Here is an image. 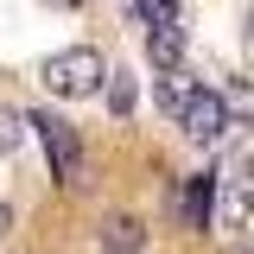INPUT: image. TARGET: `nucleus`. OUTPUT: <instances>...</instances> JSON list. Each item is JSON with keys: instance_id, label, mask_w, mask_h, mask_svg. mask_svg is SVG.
Masks as SVG:
<instances>
[{"instance_id": "nucleus-1", "label": "nucleus", "mask_w": 254, "mask_h": 254, "mask_svg": "<svg viewBox=\"0 0 254 254\" xmlns=\"http://www.w3.org/2000/svg\"><path fill=\"white\" fill-rule=\"evenodd\" d=\"M102 51H89V45H70V51H51L45 58V70H38V83L51 95H64V102H83V95L102 89Z\"/></svg>"}, {"instance_id": "nucleus-10", "label": "nucleus", "mask_w": 254, "mask_h": 254, "mask_svg": "<svg viewBox=\"0 0 254 254\" xmlns=\"http://www.w3.org/2000/svg\"><path fill=\"white\" fill-rule=\"evenodd\" d=\"M133 6H140V19H146V26H172V19H185V13H178V0H133Z\"/></svg>"}, {"instance_id": "nucleus-14", "label": "nucleus", "mask_w": 254, "mask_h": 254, "mask_svg": "<svg viewBox=\"0 0 254 254\" xmlns=\"http://www.w3.org/2000/svg\"><path fill=\"white\" fill-rule=\"evenodd\" d=\"M229 254H248V248H229Z\"/></svg>"}, {"instance_id": "nucleus-2", "label": "nucleus", "mask_w": 254, "mask_h": 254, "mask_svg": "<svg viewBox=\"0 0 254 254\" xmlns=\"http://www.w3.org/2000/svg\"><path fill=\"white\" fill-rule=\"evenodd\" d=\"M26 127H38V140H45V159L58 165V178L70 190L83 185V140H76V127L70 121H58L51 108H38V115H26Z\"/></svg>"}, {"instance_id": "nucleus-7", "label": "nucleus", "mask_w": 254, "mask_h": 254, "mask_svg": "<svg viewBox=\"0 0 254 254\" xmlns=\"http://www.w3.org/2000/svg\"><path fill=\"white\" fill-rule=\"evenodd\" d=\"M216 210H222V229H248V185L229 178V197H222Z\"/></svg>"}, {"instance_id": "nucleus-13", "label": "nucleus", "mask_w": 254, "mask_h": 254, "mask_svg": "<svg viewBox=\"0 0 254 254\" xmlns=\"http://www.w3.org/2000/svg\"><path fill=\"white\" fill-rule=\"evenodd\" d=\"M6 229H13V210H6V203H0V235H6Z\"/></svg>"}, {"instance_id": "nucleus-9", "label": "nucleus", "mask_w": 254, "mask_h": 254, "mask_svg": "<svg viewBox=\"0 0 254 254\" xmlns=\"http://www.w3.org/2000/svg\"><path fill=\"white\" fill-rule=\"evenodd\" d=\"M19 127H26V115L0 102V159H6V153H19Z\"/></svg>"}, {"instance_id": "nucleus-5", "label": "nucleus", "mask_w": 254, "mask_h": 254, "mask_svg": "<svg viewBox=\"0 0 254 254\" xmlns=\"http://www.w3.org/2000/svg\"><path fill=\"white\" fill-rule=\"evenodd\" d=\"M216 172H197V178H190L185 185V229H210V222H216Z\"/></svg>"}, {"instance_id": "nucleus-4", "label": "nucleus", "mask_w": 254, "mask_h": 254, "mask_svg": "<svg viewBox=\"0 0 254 254\" xmlns=\"http://www.w3.org/2000/svg\"><path fill=\"white\" fill-rule=\"evenodd\" d=\"M102 254H140L146 248V222L140 216H127V210H115V216H102Z\"/></svg>"}, {"instance_id": "nucleus-12", "label": "nucleus", "mask_w": 254, "mask_h": 254, "mask_svg": "<svg viewBox=\"0 0 254 254\" xmlns=\"http://www.w3.org/2000/svg\"><path fill=\"white\" fill-rule=\"evenodd\" d=\"M45 6H58V13H70V6H83V0H45Z\"/></svg>"}, {"instance_id": "nucleus-6", "label": "nucleus", "mask_w": 254, "mask_h": 254, "mask_svg": "<svg viewBox=\"0 0 254 254\" xmlns=\"http://www.w3.org/2000/svg\"><path fill=\"white\" fill-rule=\"evenodd\" d=\"M146 58H153V70H178V64H185V19L146 26Z\"/></svg>"}, {"instance_id": "nucleus-3", "label": "nucleus", "mask_w": 254, "mask_h": 254, "mask_svg": "<svg viewBox=\"0 0 254 254\" xmlns=\"http://www.w3.org/2000/svg\"><path fill=\"white\" fill-rule=\"evenodd\" d=\"M178 127H185L197 146H216L222 133H229V95L210 89V83H197V89L178 102Z\"/></svg>"}, {"instance_id": "nucleus-11", "label": "nucleus", "mask_w": 254, "mask_h": 254, "mask_svg": "<svg viewBox=\"0 0 254 254\" xmlns=\"http://www.w3.org/2000/svg\"><path fill=\"white\" fill-rule=\"evenodd\" d=\"M190 89H197V83H190L185 70H165V76H159V95H165V108H178V102H185Z\"/></svg>"}, {"instance_id": "nucleus-8", "label": "nucleus", "mask_w": 254, "mask_h": 254, "mask_svg": "<svg viewBox=\"0 0 254 254\" xmlns=\"http://www.w3.org/2000/svg\"><path fill=\"white\" fill-rule=\"evenodd\" d=\"M108 115H115V121L133 115V76H127V70H108Z\"/></svg>"}]
</instances>
